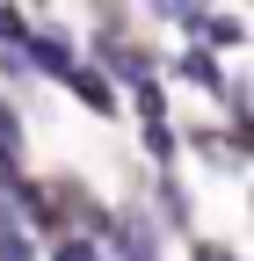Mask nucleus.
<instances>
[{"mask_svg": "<svg viewBox=\"0 0 254 261\" xmlns=\"http://www.w3.org/2000/svg\"><path fill=\"white\" fill-rule=\"evenodd\" d=\"M58 261H94V254H87V247L73 240V247H58Z\"/></svg>", "mask_w": 254, "mask_h": 261, "instance_id": "obj_4", "label": "nucleus"}, {"mask_svg": "<svg viewBox=\"0 0 254 261\" xmlns=\"http://www.w3.org/2000/svg\"><path fill=\"white\" fill-rule=\"evenodd\" d=\"M73 94H80V102H87V109H102V116L116 109V94L102 87V73H80V65H73Z\"/></svg>", "mask_w": 254, "mask_h": 261, "instance_id": "obj_1", "label": "nucleus"}, {"mask_svg": "<svg viewBox=\"0 0 254 261\" xmlns=\"http://www.w3.org/2000/svg\"><path fill=\"white\" fill-rule=\"evenodd\" d=\"M123 254H131V261H153V232H123Z\"/></svg>", "mask_w": 254, "mask_h": 261, "instance_id": "obj_3", "label": "nucleus"}, {"mask_svg": "<svg viewBox=\"0 0 254 261\" xmlns=\"http://www.w3.org/2000/svg\"><path fill=\"white\" fill-rule=\"evenodd\" d=\"M29 51H37V65H51V73H73V58H66V51H58L51 37H37V44H29Z\"/></svg>", "mask_w": 254, "mask_h": 261, "instance_id": "obj_2", "label": "nucleus"}]
</instances>
